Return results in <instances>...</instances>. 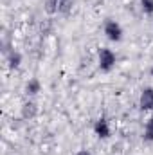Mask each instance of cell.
<instances>
[{"label":"cell","mask_w":153,"mask_h":155,"mask_svg":"<svg viewBox=\"0 0 153 155\" xmlns=\"http://www.w3.org/2000/svg\"><path fill=\"white\" fill-rule=\"evenodd\" d=\"M139 108L142 112H151L153 110V87L142 88V92L139 96Z\"/></svg>","instance_id":"cell-3"},{"label":"cell","mask_w":153,"mask_h":155,"mask_svg":"<svg viewBox=\"0 0 153 155\" xmlns=\"http://www.w3.org/2000/svg\"><path fill=\"white\" fill-rule=\"evenodd\" d=\"M103 33H105V36L110 40V41H114V43H119L122 36H124V31H122V25L117 22V20H106L105 22V25H103Z\"/></svg>","instance_id":"cell-2"},{"label":"cell","mask_w":153,"mask_h":155,"mask_svg":"<svg viewBox=\"0 0 153 155\" xmlns=\"http://www.w3.org/2000/svg\"><path fill=\"white\" fill-rule=\"evenodd\" d=\"M7 65H9V69H18V67L22 65V52L11 51V52L7 54Z\"/></svg>","instance_id":"cell-7"},{"label":"cell","mask_w":153,"mask_h":155,"mask_svg":"<svg viewBox=\"0 0 153 155\" xmlns=\"http://www.w3.org/2000/svg\"><path fill=\"white\" fill-rule=\"evenodd\" d=\"M40 90H41V83H40L38 78H31L27 83H25V94L29 96V97H33V96H36Z\"/></svg>","instance_id":"cell-6"},{"label":"cell","mask_w":153,"mask_h":155,"mask_svg":"<svg viewBox=\"0 0 153 155\" xmlns=\"http://www.w3.org/2000/svg\"><path fill=\"white\" fill-rule=\"evenodd\" d=\"M54 2H56V4H58V2H61V0H54Z\"/></svg>","instance_id":"cell-11"},{"label":"cell","mask_w":153,"mask_h":155,"mask_svg":"<svg viewBox=\"0 0 153 155\" xmlns=\"http://www.w3.org/2000/svg\"><path fill=\"white\" fill-rule=\"evenodd\" d=\"M142 139L146 143H153V116L146 121L144 124V132H142Z\"/></svg>","instance_id":"cell-8"},{"label":"cell","mask_w":153,"mask_h":155,"mask_svg":"<svg viewBox=\"0 0 153 155\" xmlns=\"http://www.w3.org/2000/svg\"><path fill=\"white\" fill-rule=\"evenodd\" d=\"M115 63H117V56H115V52L112 49L101 47L97 51V65H99V69L103 72H110L115 67Z\"/></svg>","instance_id":"cell-1"},{"label":"cell","mask_w":153,"mask_h":155,"mask_svg":"<svg viewBox=\"0 0 153 155\" xmlns=\"http://www.w3.org/2000/svg\"><path fill=\"white\" fill-rule=\"evenodd\" d=\"M74 155H92V153H90L88 150H85V148H81V150H77V152H76Z\"/></svg>","instance_id":"cell-10"},{"label":"cell","mask_w":153,"mask_h":155,"mask_svg":"<svg viewBox=\"0 0 153 155\" xmlns=\"http://www.w3.org/2000/svg\"><path fill=\"white\" fill-rule=\"evenodd\" d=\"M20 114H22V117H24L25 121H31V119H34V117L38 116V105H36L33 99H29V101H25V103L22 105Z\"/></svg>","instance_id":"cell-5"},{"label":"cell","mask_w":153,"mask_h":155,"mask_svg":"<svg viewBox=\"0 0 153 155\" xmlns=\"http://www.w3.org/2000/svg\"><path fill=\"white\" fill-rule=\"evenodd\" d=\"M94 134L99 137V139H108L112 135V128H110V123L106 117H99L96 123H94Z\"/></svg>","instance_id":"cell-4"},{"label":"cell","mask_w":153,"mask_h":155,"mask_svg":"<svg viewBox=\"0 0 153 155\" xmlns=\"http://www.w3.org/2000/svg\"><path fill=\"white\" fill-rule=\"evenodd\" d=\"M141 9L144 15H153V0H141Z\"/></svg>","instance_id":"cell-9"}]
</instances>
